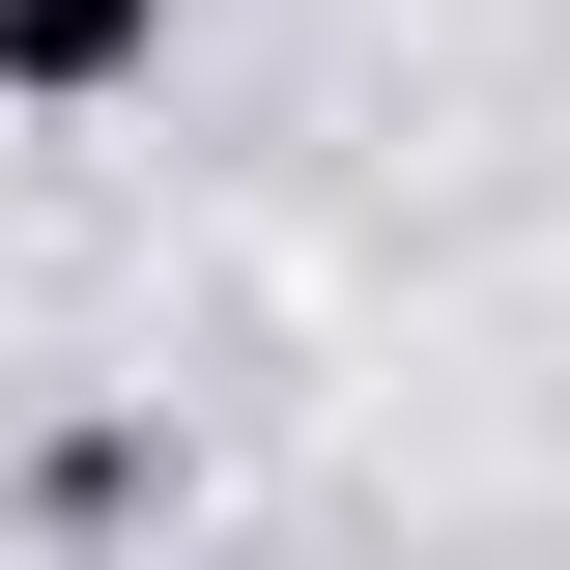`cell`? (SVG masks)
<instances>
[{"instance_id": "obj_1", "label": "cell", "mask_w": 570, "mask_h": 570, "mask_svg": "<svg viewBox=\"0 0 570 570\" xmlns=\"http://www.w3.org/2000/svg\"><path fill=\"white\" fill-rule=\"evenodd\" d=\"M171 58V0H0V86H29V115H86V86H142Z\"/></svg>"}]
</instances>
